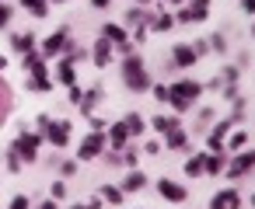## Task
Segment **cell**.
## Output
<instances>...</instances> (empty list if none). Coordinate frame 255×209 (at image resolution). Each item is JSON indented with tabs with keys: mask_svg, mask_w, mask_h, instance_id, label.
Returning <instances> with one entry per match:
<instances>
[{
	"mask_svg": "<svg viewBox=\"0 0 255 209\" xmlns=\"http://www.w3.org/2000/svg\"><path fill=\"white\" fill-rule=\"evenodd\" d=\"M196 98H199V84H196V80H182V84L168 87V101H171L178 112H185Z\"/></svg>",
	"mask_w": 255,
	"mask_h": 209,
	"instance_id": "6da1fadb",
	"label": "cell"
},
{
	"mask_svg": "<svg viewBox=\"0 0 255 209\" xmlns=\"http://www.w3.org/2000/svg\"><path fill=\"white\" fill-rule=\"evenodd\" d=\"M123 73H126V87H133V91H147V87H150L147 70H143V63H140L136 56H129V60L123 63Z\"/></svg>",
	"mask_w": 255,
	"mask_h": 209,
	"instance_id": "7a4b0ae2",
	"label": "cell"
},
{
	"mask_svg": "<svg viewBox=\"0 0 255 209\" xmlns=\"http://www.w3.org/2000/svg\"><path fill=\"white\" fill-rule=\"evenodd\" d=\"M46 129H49V139L56 143V146H67V139H70V122H46Z\"/></svg>",
	"mask_w": 255,
	"mask_h": 209,
	"instance_id": "3957f363",
	"label": "cell"
},
{
	"mask_svg": "<svg viewBox=\"0 0 255 209\" xmlns=\"http://www.w3.org/2000/svg\"><path fill=\"white\" fill-rule=\"evenodd\" d=\"M102 143H105V136H102V133H91V136L81 143V160H91V157H98Z\"/></svg>",
	"mask_w": 255,
	"mask_h": 209,
	"instance_id": "277c9868",
	"label": "cell"
},
{
	"mask_svg": "<svg viewBox=\"0 0 255 209\" xmlns=\"http://www.w3.org/2000/svg\"><path fill=\"white\" fill-rule=\"evenodd\" d=\"M157 188H161V195H164V199H171V202H182V199H185V188H182L178 181H168V178H164Z\"/></svg>",
	"mask_w": 255,
	"mask_h": 209,
	"instance_id": "5b68a950",
	"label": "cell"
},
{
	"mask_svg": "<svg viewBox=\"0 0 255 209\" xmlns=\"http://www.w3.org/2000/svg\"><path fill=\"white\" fill-rule=\"evenodd\" d=\"M234 206H238V192H220L210 202V209H234Z\"/></svg>",
	"mask_w": 255,
	"mask_h": 209,
	"instance_id": "8992f818",
	"label": "cell"
},
{
	"mask_svg": "<svg viewBox=\"0 0 255 209\" xmlns=\"http://www.w3.org/2000/svg\"><path fill=\"white\" fill-rule=\"evenodd\" d=\"M196 56H199V49H192V46H178V49H175V63H178V67L196 63Z\"/></svg>",
	"mask_w": 255,
	"mask_h": 209,
	"instance_id": "52a82bcc",
	"label": "cell"
},
{
	"mask_svg": "<svg viewBox=\"0 0 255 209\" xmlns=\"http://www.w3.org/2000/svg\"><path fill=\"white\" fill-rule=\"evenodd\" d=\"M35 146H39V136H21L14 150H18L21 157H28V160H32V157H35Z\"/></svg>",
	"mask_w": 255,
	"mask_h": 209,
	"instance_id": "ba28073f",
	"label": "cell"
},
{
	"mask_svg": "<svg viewBox=\"0 0 255 209\" xmlns=\"http://www.w3.org/2000/svg\"><path fill=\"white\" fill-rule=\"evenodd\" d=\"M63 42H67V32H56V35H49L46 39V56H56V49H63Z\"/></svg>",
	"mask_w": 255,
	"mask_h": 209,
	"instance_id": "9c48e42d",
	"label": "cell"
},
{
	"mask_svg": "<svg viewBox=\"0 0 255 209\" xmlns=\"http://www.w3.org/2000/svg\"><path fill=\"white\" fill-rule=\"evenodd\" d=\"M126 136H129L126 122H116V126L109 129V139H112V146H123V143H126Z\"/></svg>",
	"mask_w": 255,
	"mask_h": 209,
	"instance_id": "30bf717a",
	"label": "cell"
},
{
	"mask_svg": "<svg viewBox=\"0 0 255 209\" xmlns=\"http://www.w3.org/2000/svg\"><path fill=\"white\" fill-rule=\"evenodd\" d=\"M248 167H255V150H252V153H241V157L231 164V174H241V171H248Z\"/></svg>",
	"mask_w": 255,
	"mask_h": 209,
	"instance_id": "8fae6325",
	"label": "cell"
},
{
	"mask_svg": "<svg viewBox=\"0 0 255 209\" xmlns=\"http://www.w3.org/2000/svg\"><path fill=\"white\" fill-rule=\"evenodd\" d=\"M95 63H98V67H105V63H109V39L95 46Z\"/></svg>",
	"mask_w": 255,
	"mask_h": 209,
	"instance_id": "7c38bea8",
	"label": "cell"
},
{
	"mask_svg": "<svg viewBox=\"0 0 255 209\" xmlns=\"http://www.w3.org/2000/svg\"><path fill=\"white\" fill-rule=\"evenodd\" d=\"M143 185H147V178H143L140 171H133V174L126 178V188H129V192H136V188H143Z\"/></svg>",
	"mask_w": 255,
	"mask_h": 209,
	"instance_id": "4fadbf2b",
	"label": "cell"
},
{
	"mask_svg": "<svg viewBox=\"0 0 255 209\" xmlns=\"http://www.w3.org/2000/svg\"><path fill=\"white\" fill-rule=\"evenodd\" d=\"M60 84H74V67L70 63H60Z\"/></svg>",
	"mask_w": 255,
	"mask_h": 209,
	"instance_id": "5bb4252c",
	"label": "cell"
},
{
	"mask_svg": "<svg viewBox=\"0 0 255 209\" xmlns=\"http://www.w3.org/2000/svg\"><path fill=\"white\" fill-rule=\"evenodd\" d=\"M154 129H161V133H171V129H178V126H175V119H164V115H161V119H154Z\"/></svg>",
	"mask_w": 255,
	"mask_h": 209,
	"instance_id": "9a60e30c",
	"label": "cell"
},
{
	"mask_svg": "<svg viewBox=\"0 0 255 209\" xmlns=\"http://www.w3.org/2000/svg\"><path fill=\"white\" fill-rule=\"evenodd\" d=\"M220 167H224V160H220V157H203V171H213V174H217Z\"/></svg>",
	"mask_w": 255,
	"mask_h": 209,
	"instance_id": "2e32d148",
	"label": "cell"
},
{
	"mask_svg": "<svg viewBox=\"0 0 255 209\" xmlns=\"http://www.w3.org/2000/svg\"><path fill=\"white\" fill-rule=\"evenodd\" d=\"M21 4H25L32 14H46V0H21Z\"/></svg>",
	"mask_w": 255,
	"mask_h": 209,
	"instance_id": "e0dca14e",
	"label": "cell"
},
{
	"mask_svg": "<svg viewBox=\"0 0 255 209\" xmlns=\"http://www.w3.org/2000/svg\"><path fill=\"white\" fill-rule=\"evenodd\" d=\"M14 46H18L21 53H28V49L35 46V39H32V35H18V39H14Z\"/></svg>",
	"mask_w": 255,
	"mask_h": 209,
	"instance_id": "ac0fdd59",
	"label": "cell"
},
{
	"mask_svg": "<svg viewBox=\"0 0 255 209\" xmlns=\"http://www.w3.org/2000/svg\"><path fill=\"white\" fill-rule=\"evenodd\" d=\"M126 129H129V133H143V119H140V115H129V119H126Z\"/></svg>",
	"mask_w": 255,
	"mask_h": 209,
	"instance_id": "d6986e66",
	"label": "cell"
},
{
	"mask_svg": "<svg viewBox=\"0 0 255 209\" xmlns=\"http://www.w3.org/2000/svg\"><path fill=\"white\" fill-rule=\"evenodd\" d=\"M164 136H168V146H182V143H185L182 129H171V133H164Z\"/></svg>",
	"mask_w": 255,
	"mask_h": 209,
	"instance_id": "ffe728a7",
	"label": "cell"
},
{
	"mask_svg": "<svg viewBox=\"0 0 255 209\" xmlns=\"http://www.w3.org/2000/svg\"><path fill=\"white\" fill-rule=\"evenodd\" d=\"M224 133H227V126H220V129L210 136V146H213V150H220V146H224Z\"/></svg>",
	"mask_w": 255,
	"mask_h": 209,
	"instance_id": "44dd1931",
	"label": "cell"
},
{
	"mask_svg": "<svg viewBox=\"0 0 255 209\" xmlns=\"http://www.w3.org/2000/svg\"><path fill=\"white\" fill-rule=\"evenodd\" d=\"M185 174H192V178H196V174H203V157L189 160V164H185Z\"/></svg>",
	"mask_w": 255,
	"mask_h": 209,
	"instance_id": "7402d4cb",
	"label": "cell"
},
{
	"mask_svg": "<svg viewBox=\"0 0 255 209\" xmlns=\"http://www.w3.org/2000/svg\"><path fill=\"white\" fill-rule=\"evenodd\" d=\"M171 25H175V18H171V14H164V18H157V21H154V28H157V32H168Z\"/></svg>",
	"mask_w": 255,
	"mask_h": 209,
	"instance_id": "603a6c76",
	"label": "cell"
},
{
	"mask_svg": "<svg viewBox=\"0 0 255 209\" xmlns=\"http://www.w3.org/2000/svg\"><path fill=\"white\" fill-rule=\"evenodd\" d=\"M105 39H112V42H123V28H116V25H105Z\"/></svg>",
	"mask_w": 255,
	"mask_h": 209,
	"instance_id": "cb8c5ba5",
	"label": "cell"
},
{
	"mask_svg": "<svg viewBox=\"0 0 255 209\" xmlns=\"http://www.w3.org/2000/svg\"><path fill=\"white\" fill-rule=\"evenodd\" d=\"M105 199H109V202H119L123 192H119V188H105Z\"/></svg>",
	"mask_w": 255,
	"mask_h": 209,
	"instance_id": "d4e9b609",
	"label": "cell"
},
{
	"mask_svg": "<svg viewBox=\"0 0 255 209\" xmlns=\"http://www.w3.org/2000/svg\"><path fill=\"white\" fill-rule=\"evenodd\" d=\"M7 21H11V11H7V7H4V4H0V28H4V25H7Z\"/></svg>",
	"mask_w": 255,
	"mask_h": 209,
	"instance_id": "484cf974",
	"label": "cell"
},
{
	"mask_svg": "<svg viewBox=\"0 0 255 209\" xmlns=\"http://www.w3.org/2000/svg\"><path fill=\"white\" fill-rule=\"evenodd\" d=\"M4 108H7V94H4V87H0V119H4Z\"/></svg>",
	"mask_w": 255,
	"mask_h": 209,
	"instance_id": "4316f807",
	"label": "cell"
},
{
	"mask_svg": "<svg viewBox=\"0 0 255 209\" xmlns=\"http://www.w3.org/2000/svg\"><path fill=\"white\" fill-rule=\"evenodd\" d=\"M11 209H28V199H14V202H11Z\"/></svg>",
	"mask_w": 255,
	"mask_h": 209,
	"instance_id": "83f0119b",
	"label": "cell"
},
{
	"mask_svg": "<svg viewBox=\"0 0 255 209\" xmlns=\"http://www.w3.org/2000/svg\"><path fill=\"white\" fill-rule=\"evenodd\" d=\"M245 11H255V0H245Z\"/></svg>",
	"mask_w": 255,
	"mask_h": 209,
	"instance_id": "f1b7e54d",
	"label": "cell"
},
{
	"mask_svg": "<svg viewBox=\"0 0 255 209\" xmlns=\"http://www.w3.org/2000/svg\"><path fill=\"white\" fill-rule=\"evenodd\" d=\"M39 209H56V202H42V206H39Z\"/></svg>",
	"mask_w": 255,
	"mask_h": 209,
	"instance_id": "f546056e",
	"label": "cell"
},
{
	"mask_svg": "<svg viewBox=\"0 0 255 209\" xmlns=\"http://www.w3.org/2000/svg\"><path fill=\"white\" fill-rule=\"evenodd\" d=\"M105 4H109V0H95V7H105Z\"/></svg>",
	"mask_w": 255,
	"mask_h": 209,
	"instance_id": "4dcf8cb0",
	"label": "cell"
},
{
	"mask_svg": "<svg viewBox=\"0 0 255 209\" xmlns=\"http://www.w3.org/2000/svg\"><path fill=\"white\" fill-rule=\"evenodd\" d=\"M74 209H95V202H91V206H74Z\"/></svg>",
	"mask_w": 255,
	"mask_h": 209,
	"instance_id": "1f68e13d",
	"label": "cell"
},
{
	"mask_svg": "<svg viewBox=\"0 0 255 209\" xmlns=\"http://www.w3.org/2000/svg\"><path fill=\"white\" fill-rule=\"evenodd\" d=\"M140 4H147V0H140Z\"/></svg>",
	"mask_w": 255,
	"mask_h": 209,
	"instance_id": "d6a6232c",
	"label": "cell"
},
{
	"mask_svg": "<svg viewBox=\"0 0 255 209\" xmlns=\"http://www.w3.org/2000/svg\"><path fill=\"white\" fill-rule=\"evenodd\" d=\"M171 4H178V0H171Z\"/></svg>",
	"mask_w": 255,
	"mask_h": 209,
	"instance_id": "836d02e7",
	"label": "cell"
}]
</instances>
